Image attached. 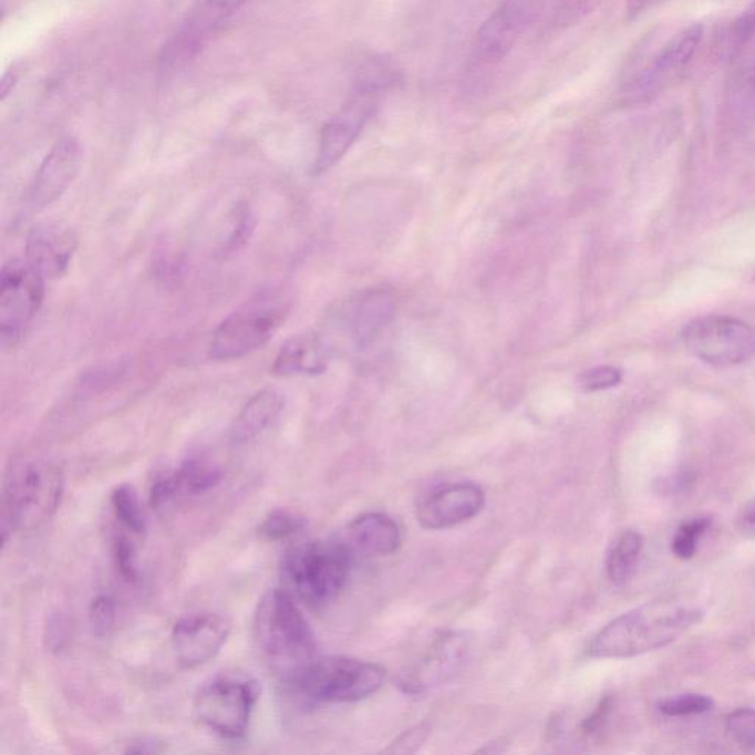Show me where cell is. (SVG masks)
I'll list each match as a JSON object with an SVG mask.
<instances>
[{
  "mask_svg": "<svg viewBox=\"0 0 755 755\" xmlns=\"http://www.w3.org/2000/svg\"><path fill=\"white\" fill-rule=\"evenodd\" d=\"M686 349L695 358L717 368H730L755 356V330L730 317H705L687 323L683 331Z\"/></svg>",
  "mask_w": 755,
  "mask_h": 755,
  "instance_id": "ba28073f",
  "label": "cell"
},
{
  "mask_svg": "<svg viewBox=\"0 0 755 755\" xmlns=\"http://www.w3.org/2000/svg\"><path fill=\"white\" fill-rule=\"evenodd\" d=\"M42 277L27 260H12L0 275V334L13 344L38 314L44 299Z\"/></svg>",
  "mask_w": 755,
  "mask_h": 755,
  "instance_id": "8fae6325",
  "label": "cell"
},
{
  "mask_svg": "<svg viewBox=\"0 0 755 755\" xmlns=\"http://www.w3.org/2000/svg\"><path fill=\"white\" fill-rule=\"evenodd\" d=\"M397 299L390 288L377 287L363 292L350 319V330L356 348H370L393 321Z\"/></svg>",
  "mask_w": 755,
  "mask_h": 755,
  "instance_id": "d6986e66",
  "label": "cell"
},
{
  "mask_svg": "<svg viewBox=\"0 0 755 755\" xmlns=\"http://www.w3.org/2000/svg\"><path fill=\"white\" fill-rule=\"evenodd\" d=\"M64 475L44 461H24L4 475L2 490V548L13 532L31 530L60 508Z\"/></svg>",
  "mask_w": 755,
  "mask_h": 755,
  "instance_id": "277c9868",
  "label": "cell"
},
{
  "mask_svg": "<svg viewBox=\"0 0 755 755\" xmlns=\"http://www.w3.org/2000/svg\"><path fill=\"white\" fill-rule=\"evenodd\" d=\"M713 707V700L701 694L674 695L659 703L660 712L669 717L699 716L709 713Z\"/></svg>",
  "mask_w": 755,
  "mask_h": 755,
  "instance_id": "4316f807",
  "label": "cell"
},
{
  "mask_svg": "<svg viewBox=\"0 0 755 755\" xmlns=\"http://www.w3.org/2000/svg\"><path fill=\"white\" fill-rule=\"evenodd\" d=\"M352 555L337 540H314L288 550L281 563L286 590L306 607L334 601L348 583Z\"/></svg>",
  "mask_w": 755,
  "mask_h": 755,
  "instance_id": "3957f363",
  "label": "cell"
},
{
  "mask_svg": "<svg viewBox=\"0 0 755 755\" xmlns=\"http://www.w3.org/2000/svg\"><path fill=\"white\" fill-rule=\"evenodd\" d=\"M113 544L115 566L120 575L127 581H136L139 571H137L136 549L132 540H128L126 536H115Z\"/></svg>",
  "mask_w": 755,
  "mask_h": 755,
  "instance_id": "1f68e13d",
  "label": "cell"
},
{
  "mask_svg": "<svg viewBox=\"0 0 755 755\" xmlns=\"http://www.w3.org/2000/svg\"><path fill=\"white\" fill-rule=\"evenodd\" d=\"M232 621L220 612L182 617L172 630V648L182 669H197L216 659L228 642Z\"/></svg>",
  "mask_w": 755,
  "mask_h": 755,
  "instance_id": "5bb4252c",
  "label": "cell"
},
{
  "mask_svg": "<svg viewBox=\"0 0 755 755\" xmlns=\"http://www.w3.org/2000/svg\"><path fill=\"white\" fill-rule=\"evenodd\" d=\"M382 95L384 93L353 83L349 100L322 128L313 164L314 175H323L344 158L374 117Z\"/></svg>",
  "mask_w": 755,
  "mask_h": 755,
  "instance_id": "30bf717a",
  "label": "cell"
},
{
  "mask_svg": "<svg viewBox=\"0 0 755 755\" xmlns=\"http://www.w3.org/2000/svg\"><path fill=\"white\" fill-rule=\"evenodd\" d=\"M117 619L115 603L108 594H100L93 599L89 608V623L96 637H108L113 632Z\"/></svg>",
  "mask_w": 755,
  "mask_h": 755,
  "instance_id": "f1b7e54d",
  "label": "cell"
},
{
  "mask_svg": "<svg viewBox=\"0 0 755 755\" xmlns=\"http://www.w3.org/2000/svg\"><path fill=\"white\" fill-rule=\"evenodd\" d=\"M703 619L700 608L655 602L617 617L590 642L592 659H630L661 650Z\"/></svg>",
  "mask_w": 755,
  "mask_h": 755,
  "instance_id": "6da1fadb",
  "label": "cell"
},
{
  "mask_svg": "<svg viewBox=\"0 0 755 755\" xmlns=\"http://www.w3.org/2000/svg\"><path fill=\"white\" fill-rule=\"evenodd\" d=\"M173 500L182 496H201L221 482V470L211 462L188 459L176 469L166 470Z\"/></svg>",
  "mask_w": 755,
  "mask_h": 755,
  "instance_id": "603a6c76",
  "label": "cell"
},
{
  "mask_svg": "<svg viewBox=\"0 0 755 755\" xmlns=\"http://www.w3.org/2000/svg\"><path fill=\"white\" fill-rule=\"evenodd\" d=\"M430 732L431 727L428 723H421V725L413 726L411 727V730L400 735L399 738L395 740L394 743L391 744L390 747L385 749V753L390 754L416 753L417 749L421 748V745H424L426 738H428Z\"/></svg>",
  "mask_w": 755,
  "mask_h": 755,
  "instance_id": "d6a6232c",
  "label": "cell"
},
{
  "mask_svg": "<svg viewBox=\"0 0 755 755\" xmlns=\"http://www.w3.org/2000/svg\"><path fill=\"white\" fill-rule=\"evenodd\" d=\"M712 523L710 517H699L682 524L673 539V554L681 559L694 558L701 536L709 530Z\"/></svg>",
  "mask_w": 755,
  "mask_h": 755,
  "instance_id": "83f0119b",
  "label": "cell"
},
{
  "mask_svg": "<svg viewBox=\"0 0 755 755\" xmlns=\"http://www.w3.org/2000/svg\"><path fill=\"white\" fill-rule=\"evenodd\" d=\"M621 377H623L621 371L614 366H597L579 376V385L586 393H594L619 385Z\"/></svg>",
  "mask_w": 755,
  "mask_h": 755,
  "instance_id": "4dcf8cb0",
  "label": "cell"
},
{
  "mask_svg": "<svg viewBox=\"0 0 755 755\" xmlns=\"http://www.w3.org/2000/svg\"><path fill=\"white\" fill-rule=\"evenodd\" d=\"M731 39L738 46L755 39V0L732 24Z\"/></svg>",
  "mask_w": 755,
  "mask_h": 755,
  "instance_id": "e575fe53",
  "label": "cell"
},
{
  "mask_svg": "<svg viewBox=\"0 0 755 755\" xmlns=\"http://www.w3.org/2000/svg\"><path fill=\"white\" fill-rule=\"evenodd\" d=\"M255 639L270 672L286 683L317 659V639L286 589L270 590L261 598L255 616Z\"/></svg>",
  "mask_w": 755,
  "mask_h": 755,
  "instance_id": "7a4b0ae2",
  "label": "cell"
},
{
  "mask_svg": "<svg viewBox=\"0 0 755 755\" xmlns=\"http://www.w3.org/2000/svg\"><path fill=\"white\" fill-rule=\"evenodd\" d=\"M665 2L669 0H625V12L629 18H637Z\"/></svg>",
  "mask_w": 755,
  "mask_h": 755,
  "instance_id": "60d3db41",
  "label": "cell"
},
{
  "mask_svg": "<svg viewBox=\"0 0 755 755\" xmlns=\"http://www.w3.org/2000/svg\"><path fill=\"white\" fill-rule=\"evenodd\" d=\"M111 506L117 521L133 535H144L146 518L139 496L131 484H120L111 493Z\"/></svg>",
  "mask_w": 755,
  "mask_h": 755,
  "instance_id": "d4e9b609",
  "label": "cell"
},
{
  "mask_svg": "<svg viewBox=\"0 0 755 755\" xmlns=\"http://www.w3.org/2000/svg\"><path fill=\"white\" fill-rule=\"evenodd\" d=\"M749 91H752L753 100L755 101V65L752 73V79H749Z\"/></svg>",
  "mask_w": 755,
  "mask_h": 755,
  "instance_id": "b9f144b4",
  "label": "cell"
},
{
  "mask_svg": "<svg viewBox=\"0 0 755 755\" xmlns=\"http://www.w3.org/2000/svg\"><path fill=\"white\" fill-rule=\"evenodd\" d=\"M643 548L641 532L625 530L612 541L607 554V576L616 586L628 583Z\"/></svg>",
  "mask_w": 755,
  "mask_h": 755,
  "instance_id": "cb8c5ba5",
  "label": "cell"
},
{
  "mask_svg": "<svg viewBox=\"0 0 755 755\" xmlns=\"http://www.w3.org/2000/svg\"><path fill=\"white\" fill-rule=\"evenodd\" d=\"M164 745L158 740L139 738L128 744L126 753L132 754H159L164 753Z\"/></svg>",
  "mask_w": 755,
  "mask_h": 755,
  "instance_id": "f35d334b",
  "label": "cell"
},
{
  "mask_svg": "<svg viewBox=\"0 0 755 755\" xmlns=\"http://www.w3.org/2000/svg\"><path fill=\"white\" fill-rule=\"evenodd\" d=\"M328 350L314 334L296 335L279 350L272 366L273 375H317L327 370Z\"/></svg>",
  "mask_w": 755,
  "mask_h": 755,
  "instance_id": "44dd1931",
  "label": "cell"
},
{
  "mask_svg": "<svg viewBox=\"0 0 755 755\" xmlns=\"http://www.w3.org/2000/svg\"><path fill=\"white\" fill-rule=\"evenodd\" d=\"M611 707L612 699L611 696H606V699L599 703L598 707L594 709V712L581 723V731H583V734L592 735L594 732L601 730L603 723L607 721L608 714L611 712Z\"/></svg>",
  "mask_w": 755,
  "mask_h": 755,
  "instance_id": "8d00e7d4",
  "label": "cell"
},
{
  "mask_svg": "<svg viewBox=\"0 0 755 755\" xmlns=\"http://www.w3.org/2000/svg\"><path fill=\"white\" fill-rule=\"evenodd\" d=\"M252 228H255V224H252L250 211L247 208H238L237 213H235L232 232H230L228 242H226V250H238L250 238Z\"/></svg>",
  "mask_w": 755,
  "mask_h": 755,
  "instance_id": "836d02e7",
  "label": "cell"
},
{
  "mask_svg": "<svg viewBox=\"0 0 755 755\" xmlns=\"http://www.w3.org/2000/svg\"><path fill=\"white\" fill-rule=\"evenodd\" d=\"M726 726L736 743L755 748V710H736L727 717Z\"/></svg>",
  "mask_w": 755,
  "mask_h": 755,
  "instance_id": "f546056e",
  "label": "cell"
},
{
  "mask_svg": "<svg viewBox=\"0 0 755 755\" xmlns=\"http://www.w3.org/2000/svg\"><path fill=\"white\" fill-rule=\"evenodd\" d=\"M248 0H198L158 56L162 73L190 64L224 31Z\"/></svg>",
  "mask_w": 755,
  "mask_h": 755,
  "instance_id": "52a82bcc",
  "label": "cell"
},
{
  "mask_svg": "<svg viewBox=\"0 0 755 755\" xmlns=\"http://www.w3.org/2000/svg\"><path fill=\"white\" fill-rule=\"evenodd\" d=\"M349 539L354 548L368 555L394 554L402 541V532L393 518L381 513L363 514L349 527Z\"/></svg>",
  "mask_w": 755,
  "mask_h": 755,
  "instance_id": "7402d4cb",
  "label": "cell"
},
{
  "mask_svg": "<svg viewBox=\"0 0 755 755\" xmlns=\"http://www.w3.org/2000/svg\"><path fill=\"white\" fill-rule=\"evenodd\" d=\"M22 71H24V66L21 64H13L11 69L3 74L2 83H0V97H2V101H4V97L13 91L17 83L20 82Z\"/></svg>",
  "mask_w": 755,
  "mask_h": 755,
  "instance_id": "ab89813d",
  "label": "cell"
},
{
  "mask_svg": "<svg viewBox=\"0 0 755 755\" xmlns=\"http://www.w3.org/2000/svg\"><path fill=\"white\" fill-rule=\"evenodd\" d=\"M736 527L744 536L755 537V497L741 508Z\"/></svg>",
  "mask_w": 755,
  "mask_h": 755,
  "instance_id": "74e56055",
  "label": "cell"
},
{
  "mask_svg": "<svg viewBox=\"0 0 755 755\" xmlns=\"http://www.w3.org/2000/svg\"><path fill=\"white\" fill-rule=\"evenodd\" d=\"M77 244V237L65 225H38L27 238L25 260L44 279L61 278L70 268Z\"/></svg>",
  "mask_w": 755,
  "mask_h": 755,
  "instance_id": "ac0fdd59",
  "label": "cell"
},
{
  "mask_svg": "<svg viewBox=\"0 0 755 755\" xmlns=\"http://www.w3.org/2000/svg\"><path fill=\"white\" fill-rule=\"evenodd\" d=\"M544 0H504L483 22L473 43V64L488 69L500 64L535 21Z\"/></svg>",
  "mask_w": 755,
  "mask_h": 755,
  "instance_id": "7c38bea8",
  "label": "cell"
},
{
  "mask_svg": "<svg viewBox=\"0 0 755 755\" xmlns=\"http://www.w3.org/2000/svg\"><path fill=\"white\" fill-rule=\"evenodd\" d=\"M468 650V641L461 634H443L400 674V687L406 694L415 695L439 685L461 669Z\"/></svg>",
  "mask_w": 755,
  "mask_h": 755,
  "instance_id": "e0dca14e",
  "label": "cell"
},
{
  "mask_svg": "<svg viewBox=\"0 0 755 755\" xmlns=\"http://www.w3.org/2000/svg\"><path fill=\"white\" fill-rule=\"evenodd\" d=\"M286 407V399L277 389H265L252 395L250 402L235 417L230 435L237 444L255 442L277 424Z\"/></svg>",
  "mask_w": 755,
  "mask_h": 755,
  "instance_id": "ffe728a7",
  "label": "cell"
},
{
  "mask_svg": "<svg viewBox=\"0 0 755 755\" xmlns=\"http://www.w3.org/2000/svg\"><path fill=\"white\" fill-rule=\"evenodd\" d=\"M304 528V519L287 509H275L263 518L259 535L268 541H282L299 535Z\"/></svg>",
  "mask_w": 755,
  "mask_h": 755,
  "instance_id": "484cf974",
  "label": "cell"
},
{
  "mask_svg": "<svg viewBox=\"0 0 755 755\" xmlns=\"http://www.w3.org/2000/svg\"><path fill=\"white\" fill-rule=\"evenodd\" d=\"M259 694V686L251 678L239 673L217 674L195 694V717L220 738L241 740L250 727Z\"/></svg>",
  "mask_w": 755,
  "mask_h": 755,
  "instance_id": "8992f818",
  "label": "cell"
},
{
  "mask_svg": "<svg viewBox=\"0 0 755 755\" xmlns=\"http://www.w3.org/2000/svg\"><path fill=\"white\" fill-rule=\"evenodd\" d=\"M82 166V144L71 136L58 141L40 164L27 190V210L34 215L52 206L73 185Z\"/></svg>",
  "mask_w": 755,
  "mask_h": 755,
  "instance_id": "9a60e30c",
  "label": "cell"
},
{
  "mask_svg": "<svg viewBox=\"0 0 755 755\" xmlns=\"http://www.w3.org/2000/svg\"><path fill=\"white\" fill-rule=\"evenodd\" d=\"M486 505L482 487L473 483L446 484L422 497L417 523L426 530H446L477 517Z\"/></svg>",
  "mask_w": 755,
  "mask_h": 755,
  "instance_id": "2e32d148",
  "label": "cell"
},
{
  "mask_svg": "<svg viewBox=\"0 0 755 755\" xmlns=\"http://www.w3.org/2000/svg\"><path fill=\"white\" fill-rule=\"evenodd\" d=\"M287 309L277 304L247 306L230 314L213 334L210 358L213 361H237L265 348L286 319Z\"/></svg>",
  "mask_w": 755,
  "mask_h": 755,
  "instance_id": "9c48e42d",
  "label": "cell"
},
{
  "mask_svg": "<svg viewBox=\"0 0 755 755\" xmlns=\"http://www.w3.org/2000/svg\"><path fill=\"white\" fill-rule=\"evenodd\" d=\"M703 35V25L692 24L669 39L642 69L630 75L621 92L623 100L634 104L650 100L655 93L663 91L690 64Z\"/></svg>",
  "mask_w": 755,
  "mask_h": 755,
  "instance_id": "4fadbf2b",
  "label": "cell"
},
{
  "mask_svg": "<svg viewBox=\"0 0 755 755\" xmlns=\"http://www.w3.org/2000/svg\"><path fill=\"white\" fill-rule=\"evenodd\" d=\"M70 639V623L65 617L52 616L46 625V641L51 651L64 650Z\"/></svg>",
  "mask_w": 755,
  "mask_h": 755,
  "instance_id": "d590c367",
  "label": "cell"
},
{
  "mask_svg": "<svg viewBox=\"0 0 755 755\" xmlns=\"http://www.w3.org/2000/svg\"><path fill=\"white\" fill-rule=\"evenodd\" d=\"M384 679L385 670L374 663L348 656H317L287 685L310 703L350 704L370 699Z\"/></svg>",
  "mask_w": 755,
  "mask_h": 755,
  "instance_id": "5b68a950",
  "label": "cell"
}]
</instances>
